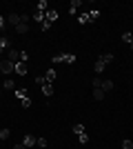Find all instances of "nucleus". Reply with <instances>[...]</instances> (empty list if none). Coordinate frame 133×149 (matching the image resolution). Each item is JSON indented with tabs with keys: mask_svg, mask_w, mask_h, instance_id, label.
<instances>
[{
	"mask_svg": "<svg viewBox=\"0 0 133 149\" xmlns=\"http://www.w3.org/2000/svg\"><path fill=\"white\" fill-rule=\"evenodd\" d=\"M13 69H16V65H13L11 60H2L0 62V71H2V74H11Z\"/></svg>",
	"mask_w": 133,
	"mask_h": 149,
	"instance_id": "obj_1",
	"label": "nucleus"
},
{
	"mask_svg": "<svg viewBox=\"0 0 133 149\" xmlns=\"http://www.w3.org/2000/svg\"><path fill=\"white\" fill-rule=\"evenodd\" d=\"M44 20H47L49 25H51V22H56V20H58V11H56V9H47V13H44Z\"/></svg>",
	"mask_w": 133,
	"mask_h": 149,
	"instance_id": "obj_2",
	"label": "nucleus"
},
{
	"mask_svg": "<svg viewBox=\"0 0 133 149\" xmlns=\"http://www.w3.org/2000/svg\"><path fill=\"white\" fill-rule=\"evenodd\" d=\"M7 60H11L13 65H16V62H20V51H18V49H9V54H7Z\"/></svg>",
	"mask_w": 133,
	"mask_h": 149,
	"instance_id": "obj_3",
	"label": "nucleus"
},
{
	"mask_svg": "<svg viewBox=\"0 0 133 149\" xmlns=\"http://www.w3.org/2000/svg\"><path fill=\"white\" fill-rule=\"evenodd\" d=\"M36 140H38V138H33V136H31V134H27V136H25V138H22V145H25V147H27V149H31V147H33V145H36Z\"/></svg>",
	"mask_w": 133,
	"mask_h": 149,
	"instance_id": "obj_4",
	"label": "nucleus"
},
{
	"mask_svg": "<svg viewBox=\"0 0 133 149\" xmlns=\"http://www.w3.org/2000/svg\"><path fill=\"white\" fill-rule=\"evenodd\" d=\"M7 22L13 25V27H18L20 25V16H18V13H9V16H7Z\"/></svg>",
	"mask_w": 133,
	"mask_h": 149,
	"instance_id": "obj_5",
	"label": "nucleus"
},
{
	"mask_svg": "<svg viewBox=\"0 0 133 149\" xmlns=\"http://www.w3.org/2000/svg\"><path fill=\"white\" fill-rule=\"evenodd\" d=\"M18 76H25L27 74V62H16V69H13Z\"/></svg>",
	"mask_w": 133,
	"mask_h": 149,
	"instance_id": "obj_6",
	"label": "nucleus"
},
{
	"mask_svg": "<svg viewBox=\"0 0 133 149\" xmlns=\"http://www.w3.org/2000/svg\"><path fill=\"white\" fill-rule=\"evenodd\" d=\"M13 96H16L18 100H25V98H29V96H27V89H13Z\"/></svg>",
	"mask_w": 133,
	"mask_h": 149,
	"instance_id": "obj_7",
	"label": "nucleus"
},
{
	"mask_svg": "<svg viewBox=\"0 0 133 149\" xmlns=\"http://www.w3.org/2000/svg\"><path fill=\"white\" fill-rule=\"evenodd\" d=\"M42 93L44 96H53V85H51V82H44L42 85Z\"/></svg>",
	"mask_w": 133,
	"mask_h": 149,
	"instance_id": "obj_8",
	"label": "nucleus"
},
{
	"mask_svg": "<svg viewBox=\"0 0 133 149\" xmlns=\"http://www.w3.org/2000/svg\"><path fill=\"white\" fill-rule=\"evenodd\" d=\"M44 13H47V11H38V9H36V11H33V20L42 25V22H44Z\"/></svg>",
	"mask_w": 133,
	"mask_h": 149,
	"instance_id": "obj_9",
	"label": "nucleus"
},
{
	"mask_svg": "<svg viewBox=\"0 0 133 149\" xmlns=\"http://www.w3.org/2000/svg\"><path fill=\"white\" fill-rule=\"evenodd\" d=\"M44 80H47V82H53V80H56V69H47V74H44Z\"/></svg>",
	"mask_w": 133,
	"mask_h": 149,
	"instance_id": "obj_10",
	"label": "nucleus"
},
{
	"mask_svg": "<svg viewBox=\"0 0 133 149\" xmlns=\"http://www.w3.org/2000/svg\"><path fill=\"white\" fill-rule=\"evenodd\" d=\"M93 69H95V74H104V69H107V65H104L102 60H98V62L93 65Z\"/></svg>",
	"mask_w": 133,
	"mask_h": 149,
	"instance_id": "obj_11",
	"label": "nucleus"
},
{
	"mask_svg": "<svg viewBox=\"0 0 133 149\" xmlns=\"http://www.w3.org/2000/svg\"><path fill=\"white\" fill-rule=\"evenodd\" d=\"M98 60H102L104 65H111V62H113V54H102Z\"/></svg>",
	"mask_w": 133,
	"mask_h": 149,
	"instance_id": "obj_12",
	"label": "nucleus"
},
{
	"mask_svg": "<svg viewBox=\"0 0 133 149\" xmlns=\"http://www.w3.org/2000/svg\"><path fill=\"white\" fill-rule=\"evenodd\" d=\"M78 22H80V25H87V22H91V16H89V13H80V16H78Z\"/></svg>",
	"mask_w": 133,
	"mask_h": 149,
	"instance_id": "obj_13",
	"label": "nucleus"
},
{
	"mask_svg": "<svg viewBox=\"0 0 133 149\" xmlns=\"http://www.w3.org/2000/svg\"><path fill=\"white\" fill-rule=\"evenodd\" d=\"M102 91H111V89H113V80H102Z\"/></svg>",
	"mask_w": 133,
	"mask_h": 149,
	"instance_id": "obj_14",
	"label": "nucleus"
},
{
	"mask_svg": "<svg viewBox=\"0 0 133 149\" xmlns=\"http://www.w3.org/2000/svg\"><path fill=\"white\" fill-rule=\"evenodd\" d=\"M76 60H78L76 54H64V62H67V65H73Z\"/></svg>",
	"mask_w": 133,
	"mask_h": 149,
	"instance_id": "obj_15",
	"label": "nucleus"
},
{
	"mask_svg": "<svg viewBox=\"0 0 133 149\" xmlns=\"http://www.w3.org/2000/svg\"><path fill=\"white\" fill-rule=\"evenodd\" d=\"M16 31H18V33H27V31H29V25H27V22H20V25L16 27Z\"/></svg>",
	"mask_w": 133,
	"mask_h": 149,
	"instance_id": "obj_16",
	"label": "nucleus"
},
{
	"mask_svg": "<svg viewBox=\"0 0 133 149\" xmlns=\"http://www.w3.org/2000/svg\"><path fill=\"white\" fill-rule=\"evenodd\" d=\"M73 134H76V136H80V134H84V125H73Z\"/></svg>",
	"mask_w": 133,
	"mask_h": 149,
	"instance_id": "obj_17",
	"label": "nucleus"
},
{
	"mask_svg": "<svg viewBox=\"0 0 133 149\" xmlns=\"http://www.w3.org/2000/svg\"><path fill=\"white\" fill-rule=\"evenodd\" d=\"M0 49H2V51H5V49H9V38H5V36L0 38Z\"/></svg>",
	"mask_w": 133,
	"mask_h": 149,
	"instance_id": "obj_18",
	"label": "nucleus"
},
{
	"mask_svg": "<svg viewBox=\"0 0 133 149\" xmlns=\"http://www.w3.org/2000/svg\"><path fill=\"white\" fill-rule=\"evenodd\" d=\"M80 5H82L80 0H71V7H69V11H71V13H76V9H78Z\"/></svg>",
	"mask_w": 133,
	"mask_h": 149,
	"instance_id": "obj_19",
	"label": "nucleus"
},
{
	"mask_svg": "<svg viewBox=\"0 0 133 149\" xmlns=\"http://www.w3.org/2000/svg\"><path fill=\"white\" fill-rule=\"evenodd\" d=\"M93 98L95 100H102V98H104V91H102V89H93Z\"/></svg>",
	"mask_w": 133,
	"mask_h": 149,
	"instance_id": "obj_20",
	"label": "nucleus"
},
{
	"mask_svg": "<svg viewBox=\"0 0 133 149\" xmlns=\"http://www.w3.org/2000/svg\"><path fill=\"white\" fill-rule=\"evenodd\" d=\"M122 40H124V42H133V36H131V31H124V33H122Z\"/></svg>",
	"mask_w": 133,
	"mask_h": 149,
	"instance_id": "obj_21",
	"label": "nucleus"
},
{
	"mask_svg": "<svg viewBox=\"0 0 133 149\" xmlns=\"http://www.w3.org/2000/svg\"><path fill=\"white\" fill-rule=\"evenodd\" d=\"M9 136H11V131H9V129H0V140H7Z\"/></svg>",
	"mask_w": 133,
	"mask_h": 149,
	"instance_id": "obj_22",
	"label": "nucleus"
},
{
	"mask_svg": "<svg viewBox=\"0 0 133 149\" xmlns=\"http://www.w3.org/2000/svg\"><path fill=\"white\" fill-rule=\"evenodd\" d=\"M47 9H49L47 0H40V2H38V11H47Z\"/></svg>",
	"mask_w": 133,
	"mask_h": 149,
	"instance_id": "obj_23",
	"label": "nucleus"
},
{
	"mask_svg": "<svg viewBox=\"0 0 133 149\" xmlns=\"http://www.w3.org/2000/svg\"><path fill=\"white\" fill-rule=\"evenodd\" d=\"M51 60H53V62H64V54H53Z\"/></svg>",
	"mask_w": 133,
	"mask_h": 149,
	"instance_id": "obj_24",
	"label": "nucleus"
},
{
	"mask_svg": "<svg viewBox=\"0 0 133 149\" xmlns=\"http://www.w3.org/2000/svg\"><path fill=\"white\" fill-rule=\"evenodd\" d=\"M122 149H133V140H122Z\"/></svg>",
	"mask_w": 133,
	"mask_h": 149,
	"instance_id": "obj_25",
	"label": "nucleus"
},
{
	"mask_svg": "<svg viewBox=\"0 0 133 149\" xmlns=\"http://www.w3.org/2000/svg\"><path fill=\"white\" fill-rule=\"evenodd\" d=\"M89 16H91V20H95V18H100V11H98V9H91Z\"/></svg>",
	"mask_w": 133,
	"mask_h": 149,
	"instance_id": "obj_26",
	"label": "nucleus"
},
{
	"mask_svg": "<svg viewBox=\"0 0 133 149\" xmlns=\"http://www.w3.org/2000/svg\"><path fill=\"white\" fill-rule=\"evenodd\" d=\"M78 140H80L82 145H87V143H89V136H87V134H80V136H78Z\"/></svg>",
	"mask_w": 133,
	"mask_h": 149,
	"instance_id": "obj_27",
	"label": "nucleus"
},
{
	"mask_svg": "<svg viewBox=\"0 0 133 149\" xmlns=\"http://www.w3.org/2000/svg\"><path fill=\"white\" fill-rule=\"evenodd\" d=\"M2 87H5V89H13V80H9V78H7V80L2 82Z\"/></svg>",
	"mask_w": 133,
	"mask_h": 149,
	"instance_id": "obj_28",
	"label": "nucleus"
},
{
	"mask_svg": "<svg viewBox=\"0 0 133 149\" xmlns=\"http://www.w3.org/2000/svg\"><path fill=\"white\" fill-rule=\"evenodd\" d=\"M102 87V78H93V89H100Z\"/></svg>",
	"mask_w": 133,
	"mask_h": 149,
	"instance_id": "obj_29",
	"label": "nucleus"
},
{
	"mask_svg": "<svg viewBox=\"0 0 133 149\" xmlns=\"http://www.w3.org/2000/svg\"><path fill=\"white\" fill-rule=\"evenodd\" d=\"M29 60V54H27V51H20V62H27Z\"/></svg>",
	"mask_w": 133,
	"mask_h": 149,
	"instance_id": "obj_30",
	"label": "nucleus"
},
{
	"mask_svg": "<svg viewBox=\"0 0 133 149\" xmlns=\"http://www.w3.org/2000/svg\"><path fill=\"white\" fill-rule=\"evenodd\" d=\"M20 102H22V107H25V109H29V107H31V98H25V100H20Z\"/></svg>",
	"mask_w": 133,
	"mask_h": 149,
	"instance_id": "obj_31",
	"label": "nucleus"
},
{
	"mask_svg": "<svg viewBox=\"0 0 133 149\" xmlns=\"http://www.w3.org/2000/svg\"><path fill=\"white\" fill-rule=\"evenodd\" d=\"M36 145H38V147H47V138H38Z\"/></svg>",
	"mask_w": 133,
	"mask_h": 149,
	"instance_id": "obj_32",
	"label": "nucleus"
},
{
	"mask_svg": "<svg viewBox=\"0 0 133 149\" xmlns=\"http://www.w3.org/2000/svg\"><path fill=\"white\" fill-rule=\"evenodd\" d=\"M44 82H47V80H44V76H38V78H36V85H40V87H42Z\"/></svg>",
	"mask_w": 133,
	"mask_h": 149,
	"instance_id": "obj_33",
	"label": "nucleus"
},
{
	"mask_svg": "<svg viewBox=\"0 0 133 149\" xmlns=\"http://www.w3.org/2000/svg\"><path fill=\"white\" fill-rule=\"evenodd\" d=\"M49 27H51V25H49V22H47V20H44L42 25H40V29H42V31H49Z\"/></svg>",
	"mask_w": 133,
	"mask_h": 149,
	"instance_id": "obj_34",
	"label": "nucleus"
},
{
	"mask_svg": "<svg viewBox=\"0 0 133 149\" xmlns=\"http://www.w3.org/2000/svg\"><path fill=\"white\" fill-rule=\"evenodd\" d=\"M13 149H27V147H25L22 143H18V145H13Z\"/></svg>",
	"mask_w": 133,
	"mask_h": 149,
	"instance_id": "obj_35",
	"label": "nucleus"
},
{
	"mask_svg": "<svg viewBox=\"0 0 133 149\" xmlns=\"http://www.w3.org/2000/svg\"><path fill=\"white\" fill-rule=\"evenodd\" d=\"M5 22H7V20L2 18V16H0V29H5Z\"/></svg>",
	"mask_w": 133,
	"mask_h": 149,
	"instance_id": "obj_36",
	"label": "nucleus"
},
{
	"mask_svg": "<svg viewBox=\"0 0 133 149\" xmlns=\"http://www.w3.org/2000/svg\"><path fill=\"white\" fill-rule=\"evenodd\" d=\"M131 51H133V42H131Z\"/></svg>",
	"mask_w": 133,
	"mask_h": 149,
	"instance_id": "obj_37",
	"label": "nucleus"
},
{
	"mask_svg": "<svg viewBox=\"0 0 133 149\" xmlns=\"http://www.w3.org/2000/svg\"><path fill=\"white\" fill-rule=\"evenodd\" d=\"M0 54H2V49H0Z\"/></svg>",
	"mask_w": 133,
	"mask_h": 149,
	"instance_id": "obj_38",
	"label": "nucleus"
},
{
	"mask_svg": "<svg viewBox=\"0 0 133 149\" xmlns=\"http://www.w3.org/2000/svg\"><path fill=\"white\" fill-rule=\"evenodd\" d=\"M0 145H2V140H0Z\"/></svg>",
	"mask_w": 133,
	"mask_h": 149,
	"instance_id": "obj_39",
	"label": "nucleus"
},
{
	"mask_svg": "<svg viewBox=\"0 0 133 149\" xmlns=\"http://www.w3.org/2000/svg\"><path fill=\"white\" fill-rule=\"evenodd\" d=\"M131 36H133V31H131Z\"/></svg>",
	"mask_w": 133,
	"mask_h": 149,
	"instance_id": "obj_40",
	"label": "nucleus"
}]
</instances>
